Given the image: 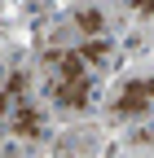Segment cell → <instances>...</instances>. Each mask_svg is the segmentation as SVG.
Masks as SVG:
<instances>
[{"instance_id": "cell-1", "label": "cell", "mask_w": 154, "mask_h": 158, "mask_svg": "<svg viewBox=\"0 0 154 158\" xmlns=\"http://www.w3.org/2000/svg\"><path fill=\"white\" fill-rule=\"evenodd\" d=\"M44 79H49V97L62 110H84L92 106V79H88V66L79 62V53H44Z\"/></svg>"}, {"instance_id": "cell-2", "label": "cell", "mask_w": 154, "mask_h": 158, "mask_svg": "<svg viewBox=\"0 0 154 158\" xmlns=\"http://www.w3.org/2000/svg\"><path fill=\"white\" fill-rule=\"evenodd\" d=\"M150 110H154V79H132L114 97V114L119 118H145Z\"/></svg>"}, {"instance_id": "cell-3", "label": "cell", "mask_w": 154, "mask_h": 158, "mask_svg": "<svg viewBox=\"0 0 154 158\" xmlns=\"http://www.w3.org/2000/svg\"><path fill=\"white\" fill-rule=\"evenodd\" d=\"M31 79H27V70H13L9 79H5V88H0V118H9L22 101H31Z\"/></svg>"}, {"instance_id": "cell-4", "label": "cell", "mask_w": 154, "mask_h": 158, "mask_svg": "<svg viewBox=\"0 0 154 158\" xmlns=\"http://www.w3.org/2000/svg\"><path fill=\"white\" fill-rule=\"evenodd\" d=\"M9 127H13L18 136H40V132H44V118H40V110H35L31 101H22V106L9 114Z\"/></svg>"}, {"instance_id": "cell-5", "label": "cell", "mask_w": 154, "mask_h": 158, "mask_svg": "<svg viewBox=\"0 0 154 158\" xmlns=\"http://www.w3.org/2000/svg\"><path fill=\"white\" fill-rule=\"evenodd\" d=\"M75 53H79V62H84L88 70L110 66V40H106V35H88V44H84V48H75Z\"/></svg>"}, {"instance_id": "cell-6", "label": "cell", "mask_w": 154, "mask_h": 158, "mask_svg": "<svg viewBox=\"0 0 154 158\" xmlns=\"http://www.w3.org/2000/svg\"><path fill=\"white\" fill-rule=\"evenodd\" d=\"M71 27L79 31V35H106V13H97V9H79L71 18Z\"/></svg>"}, {"instance_id": "cell-7", "label": "cell", "mask_w": 154, "mask_h": 158, "mask_svg": "<svg viewBox=\"0 0 154 158\" xmlns=\"http://www.w3.org/2000/svg\"><path fill=\"white\" fill-rule=\"evenodd\" d=\"M132 9H141L145 18H154V0H132Z\"/></svg>"}]
</instances>
